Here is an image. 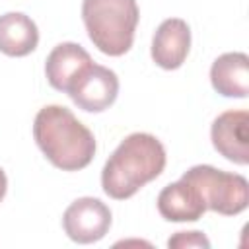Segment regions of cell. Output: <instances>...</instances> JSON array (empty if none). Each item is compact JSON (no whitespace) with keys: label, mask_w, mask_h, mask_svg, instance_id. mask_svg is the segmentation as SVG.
<instances>
[{"label":"cell","mask_w":249,"mask_h":249,"mask_svg":"<svg viewBox=\"0 0 249 249\" xmlns=\"http://www.w3.org/2000/svg\"><path fill=\"white\" fill-rule=\"evenodd\" d=\"M167 247H177V249H185V247H210V241L206 239V235L202 231H177L173 237H169Z\"/></svg>","instance_id":"13"},{"label":"cell","mask_w":249,"mask_h":249,"mask_svg":"<svg viewBox=\"0 0 249 249\" xmlns=\"http://www.w3.org/2000/svg\"><path fill=\"white\" fill-rule=\"evenodd\" d=\"M33 138L47 160L62 171H78L95 156V138L62 105L43 107L33 123Z\"/></svg>","instance_id":"2"},{"label":"cell","mask_w":249,"mask_h":249,"mask_svg":"<svg viewBox=\"0 0 249 249\" xmlns=\"http://www.w3.org/2000/svg\"><path fill=\"white\" fill-rule=\"evenodd\" d=\"M39 31L35 21L21 12L0 16V51L8 56H25L35 51Z\"/></svg>","instance_id":"12"},{"label":"cell","mask_w":249,"mask_h":249,"mask_svg":"<svg viewBox=\"0 0 249 249\" xmlns=\"http://www.w3.org/2000/svg\"><path fill=\"white\" fill-rule=\"evenodd\" d=\"M66 93L80 109L99 113L115 103L119 93V78L113 70L91 62L74 78Z\"/></svg>","instance_id":"5"},{"label":"cell","mask_w":249,"mask_h":249,"mask_svg":"<svg viewBox=\"0 0 249 249\" xmlns=\"http://www.w3.org/2000/svg\"><path fill=\"white\" fill-rule=\"evenodd\" d=\"M6 189H8V179H6V173H4L2 167H0V200H2L4 195H6Z\"/></svg>","instance_id":"14"},{"label":"cell","mask_w":249,"mask_h":249,"mask_svg":"<svg viewBox=\"0 0 249 249\" xmlns=\"http://www.w3.org/2000/svg\"><path fill=\"white\" fill-rule=\"evenodd\" d=\"M247 111H226L212 123V144L230 161L245 165L249 161L247 152Z\"/></svg>","instance_id":"7"},{"label":"cell","mask_w":249,"mask_h":249,"mask_svg":"<svg viewBox=\"0 0 249 249\" xmlns=\"http://www.w3.org/2000/svg\"><path fill=\"white\" fill-rule=\"evenodd\" d=\"M210 82L224 97H247L249 93V58L245 53H226L210 68Z\"/></svg>","instance_id":"11"},{"label":"cell","mask_w":249,"mask_h":249,"mask_svg":"<svg viewBox=\"0 0 249 249\" xmlns=\"http://www.w3.org/2000/svg\"><path fill=\"white\" fill-rule=\"evenodd\" d=\"M66 235L76 243H93L105 237L111 226V210L93 196L76 198L62 216Z\"/></svg>","instance_id":"6"},{"label":"cell","mask_w":249,"mask_h":249,"mask_svg":"<svg viewBox=\"0 0 249 249\" xmlns=\"http://www.w3.org/2000/svg\"><path fill=\"white\" fill-rule=\"evenodd\" d=\"M191 49V29L187 21L169 18L160 23L152 41V58L165 70L179 68Z\"/></svg>","instance_id":"8"},{"label":"cell","mask_w":249,"mask_h":249,"mask_svg":"<svg viewBox=\"0 0 249 249\" xmlns=\"http://www.w3.org/2000/svg\"><path fill=\"white\" fill-rule=\"evenodd\" d=\"M181 179L193 183L202 195L206 208L218 214L233 216L247 208L249 185L239 173H228L212 165H195Z\"/></svg>","instance_id":"4"},{"label":"cell","mask_w":249,"mask_h":249,"mask_svg":"<svg viewBox=\"0 0 249 249\" xmlns=\"http://www.w3.org/2000/svg\"><path fill=\"white\" fill-rule=\"evenodd\" d=\"M136 0H84L82 19L91 43L109 56L124 54L138 25Z\"/></svg>","instance_id":"3"},{"label":"cell","mask_w":249,"mask_h":249,"mask_svg":"<svg viewBox=\"0 0 249 249\" xmlns=\"http://www.w3.org/2000/svg\"><path fill=\"white\" fill-rule=\"evenodd\" d=\"M165 167L163 144L148 132L128 134L109 156L101 171L103 191L117 200L130 198Z\"/></svg>","instance_id":"1"},{"label":"cell","mask_w":249,"mask_h":249,"mask_svg":"<svg viewBox=\"0 0 249 249\" xmlns=\"http://www.w3.org/2000/svg\"><path fill=\"white\" fill-rule=\"evenodd\" d=\"M91 56L78 43H60L56 45L45 62V74L49 84L58 91H68L74 78L91 64Z\"/></svg>","instance_id":"10"},{"label":"cell","mask_w":249,"mask_h":249,"mask_svg":"<svg viewBox=\"0 0 249 249\" xmlns=\"http://www.w3.org/2000/svg\"><path fill=\"white\" fill-rule=\"evenodd\" d=\"M158 210L169 222H195L208 208L198 189L193 183L179 179L161 189L158 195Z\"/></svg>","instance_id":"9"}]
</instances>
